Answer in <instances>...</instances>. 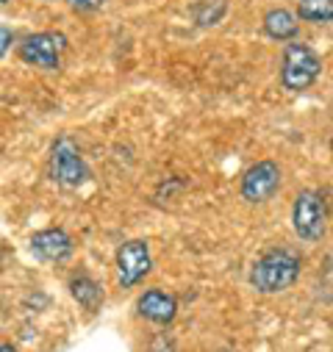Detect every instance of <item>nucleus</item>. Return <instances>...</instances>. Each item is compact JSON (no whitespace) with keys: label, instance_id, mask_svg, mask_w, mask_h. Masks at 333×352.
<instances>
[{"label":"nucleus","instance_id":"obj_8","mask_svg":"<svg viewBox=\"0 0 333 352\" xmlns=\"http://www.w3.org/2000/svg\"><path fill=\"white\" fill-rule=\"evenodd\" d=\"M31 252L39 261L61 263L72 255V239L61 228H47V230H39V233L31 236Z\"/></svg>","mask_w":333,"mask_h":352},{"label":"nucleus","instance_id":"obj_19","mask_svg":"<svg viewBox=\"0 0 333 352\" xmlns=\"http://www.w3.org/2000/svg\"><path fill=\"white\" fill-rule=\"evenodd\" d=\"M330 150H333V142H330Z\"/></svg>","mask_w":333,"mask_h":352},{"label":"nucleus","instance_id":"obj_9","mask_svg":"<svg viewBox=\"0 0 333 352\" xmlns=\"http://www.w3.org/2000/svg\"><path fill=\"white\" fill-rule=\"evenodd\" d=\"M136 311L139 316H144L147 322L153 324H170L175 319V311H178V302L173 294H166L161 289H147L139 302H136Z\"/></svg>","mask_w":333,"mask_h":352},{"label":"nucleus","instance_id":"obj_4","mask_svg":"<svg viewBox=\"0 0 333 352\" xmlns=\"http://www.w3.org/2000/svg\"><path fill=\"white\" fill-rule=\"evenodd\" d=\"M292 228L303 241H319L327 230V203L319 192L303 189L292 206Z\"/></svg>","mask_w":333,"mask_h":352},{"label":"nucleus","instance_id":"obj_12","mask_svg":"<svg viewBox=\"0 0 333 352\" xmlns=\"http://www.w3.org/2000/svg\"><path fill=\"white\" fill-rule=\"evenodd\" d=\"M297 17L305 23H333V0H300L297 3Z\"/></svg>","mask_w":333,"mask_h":352},{"label":"nucleus","instance_id":"obj_6","mask_svg":"<svg viewBox=\"0 0 333 352\" xmlns=\"http://www.w3.org/2000/svg\"><path fill=\"white\" fill-rule=\"evenodd\" d=\"M281 189V166L275 161H256L241 175V197L247 203H267Z\"/></svg>","mask_w":333,"mask_h":352},{"label":"nucleus","instance_id":"obj_13","mask_svg":"<svg viewBox=\"0 0 333 352\" xmlns=\"http://www.w3.org/2000/svg\"><path fill=\"white\" fill-rule=\"evenodd\" d=\"M225 12H228L225 0H211V3L206 0V3H200L195 9V17H197V25H217L225 17Z\"/></svg>","mask_w":333,"mask_h":352},{"label":"nucleus","instance_id":"obj_7","mask_svg":"<svg viewBox=\"0 0 333 352\" xmlns=\"http://www.w3.org/2000/svg\"><path fill=\"white\" fill-rule=\"evenodd\" d=\"M153 267L150 247L142 239H131L117 250V278L122 289H133Z\"/></svg>","mask_w":333,"mask_h":352},{"label":"nucleus","instance_id":"obj_11","mask_svg":"<svg viewBox=\"0 0 333 352\" xmlns=\"http://www.w3.org/2000/svg\"><path fill=\"white\" fill-rule=\"evenodd\" d=\"M69 294H72V300H75L83 311H89V314H95V311L103 305V289H100L89 275L72 278V280H69Z\"/></svg>","mask_w":333,"mask_h":352},{"label":"nucleus","instance_id":"obj_3","mask_svg":"<svg viewBox=\"0 0 333 352\" xmlns=\"http://www.w3.org/2000/svg\"><path fill=\"white\" fill-rule=\"evenodd\" d=\"M50 175L53 181L64 189H78L87 184L89 178V166L83 161L78 144L69 139V136H58L53 142V150H50Z\"/></svg>","mask_w":333,"mask_h":352},{"label":"nucleus","instance_id":"obj_17","mask_svg":"<svg viewBox=\"0 0 333 352\" xmlns=\"http://www.w3.org/2000/svg\"><path fill=\"white\" fill-rule=\"evenodd\" d=\"M0 352H17V346H12V344H0Z\"/></svg>","mask_w":333,"mask_h":352},{"label":"nucleus","instance_id":"obj_2","mask_svg":"<svg viewBox=\"0 0 333 352\" xmlns=\"http://www.w3.org/2000/svg\"><path fill=\"white\" fill-rule=\"evenodd\" d=\"M322 72L319 56L303 42H286L281 53V83L289 92H305Z\"/></svg>","mask_w":333,"mask_h":352},{"label":"nucleus","instance_id":"obj_16","mask_svg":"<svg viewBox=\"0 0 333 352\" xmlns=\"http://www.w3.org/2000/svg\"><path fill=\"white\" fill-rule=\"evenodd\" d=\"M12 39H14V34H12L9 28L0 25V56H6V50H9V45H12Z\"/></svg>","mask_w":333,"mask_h":352},{"label":"nucleus","instance_id":"obj_10","mask_svg":"<svg viewBox=\"0 0 333 352\" xmlns=\"http://www.w3.org/2000/svg\"><path fill=\"white\" fill-rule=\"evenodd\" d=\"M297 20H300V17L292 14L289 9H270V12L264 14L261 25H264V34H267L270 39H275V42H292V39L297 36V31H300Z\"/></svg>","mask_w":333,"mask_h":352},{"label":"nucleus","instance_id":"obj_14","mask_svg":"<svg viewBox=\"0 0 333 352\" xmlns=\"http://www.w3.org/2000/svg\"><path fill=\"white\" fill-rule=\"evenodd\" d=\"M150 352H178L173 336H166V333H158L153 341H150Z\"/></svg>","mask_w":333,"mask_h":352},{"label":"nucleus","instance_id":"obj_18","mask_svg":"<svg viewBox=\"0 0 333 352\" xmlns=\"http://www.w3.org/2000/svg\"><path fill=\"white\" fill-rule=\"evenodd\" d=\"M0 3H9V0H0Z\"/></svg>","mask_w":333,"mask_h":352},{"label":"nucleus","instance_id":"obj_5","mask_svg":"<svg viewBox=\"0 0 333 352\" xmlns=\"http://www.w3.org/2000/svg\"><path fill=\"white\" fill-rule=\"evenodd\" d=\"M64 50H67V36L61 31H39L23 39L20 58L39 69H58Z\"/></svg>","mask_w":333,"mask_h":352},{"label":"nucleus","instance_id":"obj_1","mask_svg":"<svg viewBox=\"0 0 333 352\" xmlns=\"http://www.w3.org/2000/svg\"><path fill=\"white\" fill-rule=\"evenodd\" d=\"M300 278V258L292 250H270L250 267V286L259 294H278Z\"/></svg>","mask_w":333,"mask_h":352},{"label":"nucleus","instance_id":"obj_15","mask_svg":"<svg viewBox=\"0 0 333 352\" xmlns=\"http://www.w3.org/2000/svg\"><path fill=\"white\" fill-rule=\"evenodd\" d=\"M69 6L75 12H92V9H100L103 0H69Z\"/></svg>","mask_w":333,"mask_h":352}]
</instances>
